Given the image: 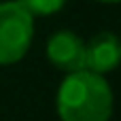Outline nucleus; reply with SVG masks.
Wrapping results in <instances>:
<instances>
[{"instance_id": "obj_1", "label": "nucleus", "mask_w": 121, "mask_h": 121, "mask_svg": "<svg viewBox=\"0 0 121 121\" xmlns=\"http://www.w3.org/2000/svg\"><path fill=\"white\" fill-rule=\"evenodd\" d=\"M62 121H108L113 115V91L102 74L70 72L57 91Z\"/></svg>"}, {"instance_id": "obj_2", "label": "nucleus", "mask_w": 121, "mask_h": 121, "mask_svg": "<svg viewBox=\"0 0 121 121\" xmlns=\"http://www.w3.org/2000/svg\"><path fill=\"white\" fill-rule=\"evenodd\" d=\"M32 34V15L19 0L0 4V64L6 66L19 62L30 49Z\"/></svg>"}, {"instance_id": "obj_3", "label": "nucleus", "mask_w": 121, "mask_h": 121, "mask_svg": "<svg viewBox=\"0 0 121 121\" xmlns=\"http://www.w3.org/2000/svg\"><path fill=\"white\" fill-rule=\"evenodd\" d=\"M47 57L55 68L68 74L85 70V43L68 30L55 32L47 43Z\"/></svg>"}, {"instance_id": "obj_4", "label": "nucleus", "mask_w": 121, "mask_h": 121, "mask_svg": "<svg viewBox=\"0 0 121 121\" xmlns=\"http://www.w3.org/2000/svg\"><path fill=\"white\" fill-rule=\"evenodd\" d=\"M121 62V40L113 32L96 34L89 45H85V70L104 74L119 66Z\"/></svg>"}, {"instance_id": "obj_5", "label": "nucleus", "mask_w": 121, "mask_h": 121, "mask_svg": "<svg viewBox=\"0 0 121 121\" xmlns=\"http://www.w3.org/2000/svg\"><path fill=\"white\" fill-rule=\"evenodd\" d=\"M21 6L34 17V15H51V13H57L66 0H19Z\"/></svg>"}, {"instance_id": "obj_6", "label": "nucleus", "mask_w": 121, "mask_h": 121, "mask_svg": "<svg viewBox=\"0 0 121 121\" xmlns=\"http://www.w3.org/2000/svg\"><path fill=\"white\" fill-rule=\"evenodd\" d=\"M100 2H121V0H100Z\"/></svg>"}]
</instances>
